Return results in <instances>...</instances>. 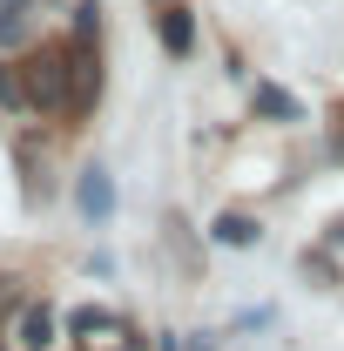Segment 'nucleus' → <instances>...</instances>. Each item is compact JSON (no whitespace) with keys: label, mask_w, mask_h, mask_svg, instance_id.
I'll use <instances>...</instances> for the list:
<instances>
[{"label":"nucleus","mask_w":344,"mask_h":351,"mask_svg":"<svg viewBox=\"0 0 344 351\" xmlns=\"http://www.w3.org/2000/svg\"><path fill=\"white\" fill-rule=\"evenodd\" d=\"M21 88H27V101L47 108V115H68V101H75V61H68V47H47L34 54L27 68H21Z\"/></svg>","instance_id":"1"},{"label":"nucleus","mask_w":344,"mask_h":351,"mask_svg":"<svg viewBox=\"0 0 344 351\" xmlns=\"http://www.w3.org/2000/svg\"><path fill=\"white\" fill-rule=\"evenodd\" d=\"M156 34H162V47H169L175 61L196 47V21H189V7H175V0H162L156 7Z\"/></svg>","instance_id":"2"},{"label":"nucleus","mask_w":344,"mask_h":351,"mask_svg":"<svg viewBox=\"0 0 344 351\" xmlns=\"http://www.w3.org/2000/svg\"><path fill=\"white\" fill-rule=\"evenodd\" d=\"M34 41V0H0V54Z\"/></svg>","instance_id":"3"},{"label":"nucleus","mask_w":344,"mask_h":351,"mask_svg":"<svg viewBox=\"0 0 344 351\" xmlns=\"http://www.w3.org/2000/svg\"><path fill=\"white\" fill-rule=\"evenodd\" d=\"M14 345H27V351H47V345H54V311H47V304L21 311V324H14Z\"/></svg>","instance_id":"4"},{"label":"nucleus","mask_w":344,"mask_h":351,"mask_svg":"<svg viewBox=\"0 0 344 351\" xmlns=\"http://www.w3.org/2000/svg\"><path fill=\"white\" fill-rule=\"evenodd\" d=\"M82 210H88V217H108V210H115V182H108V169H82Z\"/></svg>","instance_id":"5"},{"label":"nucleus","mask_w":344,"mask_h":351,"mask_svg":"<svg viewBox=\"0 0 344 351\" xmlns=\"http://www.w3.org/2000/svg\"><path fill=\"white\" fill-rule=\"evenodd\" d=\"M257 115H270V122H297L304 108H297V101H291L277 82H257Z\"/></svg>","instance_id":"6"},{"label":"nucleus","mask_w":344,"mask_h":351,"mask_svg":"<svg viewBox=\"0 0 344 351\" xmlns=\"http://www.w3.org/2000/svg\"><path fill=\"white\" fill-rule=\"evenodd\" d=\"M68 331H75V338H95V331H115V311H101V304H82L75 317H68Z\"/></svg>","instance_id":"7"},{"label":"nucleus","mask_w":344,"mask_h":351,"mask_svg":"<svg viewBox=\"0 0 344 351\" xmlns=\"http://www.w3.org/2000/svg\"><path fill=\"white\" fill-rule=\"evenodd\" d=\"M216 243H236L243 250V243H257V223L250 217H216Z\"/></svg>","instance_id":"8"},{"label":"nucleus","mask_w":344,"mask_h":351,"mask_svg":"<svg viewBox=\"0 0 344 351\" xmlns=\"http://www.w3.org/2000/svg\"><path fill=\"white\" fill-rule=\"evenodd\" d=\"M21 101H27L21 75H14V68H0V108H21Z\"/></svg>","instance_id":"9"},{"label":"nucleus","mask_w":344,"mask_h":351,"mask_svg":"<svg viewBox=\"0 0 344 351\" xmlns=\"http://www.w3.org/2000/svg\"><path fill=\"white\" fill-rule=\"evenodd\" d=\"M101 34V7H75V41H95Z\"/></svg>","instance_id":"10"},{"label":"nucleus","mask_w":344,"mask_h":351,"mask_svg":"<svg viewBox=\"0 0 344 351\" xmlns=\"http://www.w3.org/2000/svg\"><path fill=\"white\" fill-rule=\"evenodd\" d=\"M331 149H338V162H344V115H338V129H331Z\"/></svg>","instance_id":"11"},{"label":"nucleus","mask_w":344,"mask_h":351,"mask_svg":"<svg viewBox=\"0 0 344 351\" xmlns=\"http://www.w3.org/2000/svg\"><path fill=\"white\" fill-rule=\"evenodd\" d=\"M162 351H203V345H182V338H162Z\"/></svg>","instance_id":"12"},{"label":"nucleus","mask_w":344,"mask_h":351,"mask_svg":"<svg viewBox=\"0 0 344 351\" xmlns=\"http://www.w3.org/2000/svg\"><path fill=\"white\" fill-rule=\"evenodd\" d=\"M331 243H344V223H338V230H331Z\"/></svg>","instance_id":"13"}]
</instances>
